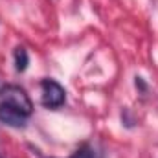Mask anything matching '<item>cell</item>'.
<instances>
[{
    "label": "cell",
    "instance_id": "6da1fadb",
    "mask_svg": "<svg viewBox=\"0 0 158 158\" xmlns=\"http://www.w3.org/2000/svg\"><path fill=\"white\" fill-rule=\"evenodd\" d=\"M0 103L17 110L19 114L30 118L33 114V103L30 99V96L26 94V90L19 85H4L0 88Z\"/></svg>",
    "mask_w": 158,
    "mask_h": 158
},
{
    "label": "cell",
    "instance_id": "7a4b0ae2",
    "mask_svg": "<svg viewBox=\"0 0 158 158\" xmlns=\"http://www.w3.org/2000/svg\"><path fill=\"white\" fill-rule=\"evenodd\" d=\"M40 90H42L40 105L44 109L55 110V109H59V107H63L66 103V90L55 79H50V77L42 79L40 81Z\"/></svg>",
    "mask_w": 158,
    "mask_h": 158
},
{
    "label": "cell",
    "instance_id": "3957f363",
    "mask_svg": "<svg viewBox=\"0 0 158 158\" xmlns=\"http://www.w3.org/2000/svg\"><path fill=\"white\" fill-rule=\"evenodd\" d=\"M0 121L6 123L7 127H13V129H24V127L28 125V118H26V116L19 114L17 110L6 107V105H2V103H0Z\"/></svg>",
    "mask_w": 158,
    "mask_h": 158
},
{
    "label": "cell",
    "instance_id": "277c9868",
    "mask_svg": "<svg viewBox=\"0 0 158 158\" xmlns=\"http://www.w3.org/2000/svg\"><path fill=\"white\" fill-rule=\"evenodd\" d=\"M13 59H15V70L19 74L26 72L28 66H30V53L24 46H17L15 52H13Z\"/></svg>",
    "mask_w": 158,
    "mask_h": 158
},
{
    "label": "cell",
    "instance_id": "5b68a950",
    "mask_svg": "<svg viewBox=\"0 0 158 158\" xmlns=\"http://www.w3.org/2000/svg\"><path fill=\"white\" fill-rule=\"evenodd\" d=\"M68 158H96V153L90 145H81L77 151H74V155Z\"/></svg>",
    "mask_w": 158,
    "mask_h": 158
},
{
    "label": "cell",
    "instance_id": "8992f818",
    "mask_svg": "<svg viewBox=\"0 0 158 158\" xmlns=\"http://www.w3.org/2000/svg\"><path fill=\"white\" fill-rule=\"evenodd\" d=\"M134 86H136V90H138L140 94H147V90H149V86H147L145 79L140 77V76H136V77H134Z\"/></svg>",
    "mask_w": 158,
    "mask_h": 158
},
{
    "label": "cell",
    "instance_id": "52a82bcc",
    "mask_svg": "<svg viewBox=\"0 0 158 158\" xmlns=\"http://www.w3.org/2000/svg\"><path fill=\"white\" fill-rule=\"evenodd\" d=\"M121 121H123V125L127 127V129H131L136 121H134V118H131V110L129 109H123L121 110Z\"/></svg>",
    "mask_w": 158,
    "mask_h": 158
},
{
    "label": "cell",
    "instance_id": "ba28073f",
    "mask_svg": "<svg viewBox=\"0 0 158 158\" xmlns=\"http://www.w3.org/2000/svg\"><path fill=\"white\" fill-rule=\"evenodd\" d=\"M0 158H4V156H2V155H0Z\"/></svg>",
    "mask_w": 158,
    "mask_h": 158
}]
</instances>
